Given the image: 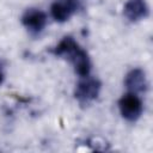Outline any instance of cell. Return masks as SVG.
Listing matches in <instances>:
<instances>
[{
	"label": "cell",
	"mask_w": 153,
	"mask_h": 153,
	"mask_svg": "<svg viewBox=\"0 0 153 153\" xmlns=\"http://www.w3.org/2000/svg\"><path fill=\"white\" fill-rule=\"evenodd\" d=\"M124 86L128 92L133 93H143L148 88V81L146 78V73L142 68H133L124 76Z\"/></svg>",
	"instance_id": "cell-6"
},
{
	"label": "cell",
	"mask_w": 153,
	"mask_h": 153,
	"mask_svg": "<svg viewBox=\"0 0 153 153\" xmlns=\"http://www.w3.org/2000/svg\"><path fill=\"white\" fill-rule=\"evenodd\" d=\"M100 90H102V82L99 79L91 75L81 76L75 86L74 98L80 105L85 106L91 104L98 98Z\"/></svg>",
	"instance_id": "cell-2"
},
{
	"label": "cell",
	"mask_w": 153,
	"mask_h": 153,
	"mask_svg": "<svg viewBox=\"0 0 153 153\" xmlns=\"http://www.w3.org/2000/svg\"><path fill=\"white\" fill-rule=\"evenodd\" d=\"M81 8V0H55L50 6V16L57 23L67 22Z\"/></svg>",
	"instance_id": "cell-5"
},
{
	"label": "cell",
	"mask_w": 153,
	"mask_h": 153,
	"mask_svg": "<svg viewBox=\"0 0 153 153\" xmlns=\"http://www.w3.org/2000/svg\"><path fill=\"white\" fill-rule=\"evenodd\" d=\"M4 79H5V74H4V72H2V69L0 67V85L4 82Z\"/></svg>",
	"instance_id": "cell-8"
},
{
	"label": "cell",
	"mask_w": 153,
	"mask_h": 153,
	"mask_svg": "<svg viewBox=\"0 0 153 153\" xmlns=\"http://www.w3.org/2000/svg\"><path fill=\"white\" fill-rule=\"evenodd\" d=\"M50 53L54 56L67 60L73 66L79 78L90 75L92 67L90 55L72 36H65L54 48H51Z\"/></svg>",
	"instance_id": "cell-1"
},
{
	"label": "cell",
	"mask_w": 153,
	"mask_h": 153,
	"mask_svg": "<svg viewBox=\"0 0 153 153\" xmlns=\"http://www.w3.org/2000/svg\"><path fill=\"white\" fill-rule=\"evenodd\" d=\"M47 14L36 7H30L24 11L20 17L23 26L27 30L31 36H39L47 25Z\"/></svg>",
	"instance_id": "cell-4"
},
{
	"label": "cell",
	"mask_w": 153,
	"mask_h": 153,
	"mask_svg": "<svg viewBox=\"0 0 153 153\" xmlns=\"http://www.w3.org/2000/svg\"><path fill=\"white\" fill-rule=\"evenodd\" d=\"M123 14L130 23H136L148 17L149 7L146 0H127L123 7Z\"/></svg>",
	"instance_id": "cell-7"
},
{
	"label": "cell",
	"mask_w": 153,
	"mask_h": 153,
	"mask_svg": "<svg viewBox=\"0 0 153 153\" xmlns=\"http://www.w3.org/2000/svg\"><path fill=\"white\" fill-rule=\"evenodd\" d=\"M118 110L126 121L136 122L143 111L142 99L136 93L127 92L118 99Z\"/></svg>",
	"instance_id": "cell-3"
}]
</instances>
